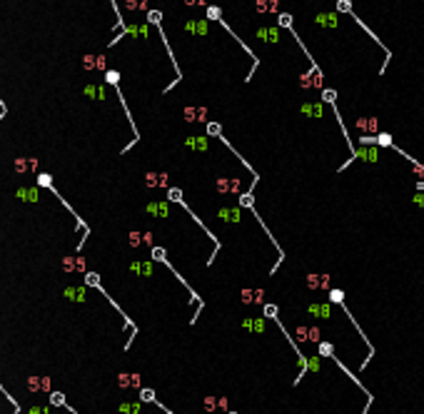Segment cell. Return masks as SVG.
<instances>
[{
    "label": "cell",
    "instance_id": "2",
    "mask_svg": "<svg viewBox=\"0 0 424 414\" xmlns=\"http://www.w3.org/2000/svg\"><path fill=\"white\" fill-rule=\"evenodd\" d=\"M354 127L359 130V135H367V132H377V130H379V120H377V117H357Z\"/></svg>",
    "mask_w": 424,
    "mask_h": 414
},
{
    "label": "cell",
    "instance_id": "1",
    "mask_svg": "<svg viewBox=\"0 0 424 414\" xmlns=\"http://www.w3.org/2000/svg\"><path fill=\"white\" fill-rule=\"evenodd\" d=\"M322 70L317 68V65H312L307 73H302V78H300V85L305 88V90H317V88H322Z\"/></svg>",
    "mask_w": 424,
    "mask_h": 414
},
{
    "label": "cell",
    "instance_id": "7",
    "mask_svg": "<svg viewBox=\"0 0 424 414\" xmlns=\"http://www.w3.org/2000/svg\"><path fill=\"white\" fill-rule=\"evenodd\" d=\"M302 115L322 117V115H324V105H322V103H305V105H302Z\"/></svg>",
    "mask_w": 424,
    "mask_h": 414
},
{
    "label": "cell",
    "instance_id": "20",
    "mask_svg": "<svg viewBox=\"0 0 424 414\" xmlns=\"http://www.w3.org/2000/svg\"><path fill=\"white\" fill-rule=\"evenodd\" d=\"M337 10L339 13H352V3L349 0H337Z\"/></svg>",
    "mask_w": 424,
    "mask_h": 414
},
{
    "label": "cell",
    "instance_id": "11",
    "mask_svg": "<svg viewBox=\"0 0 424 414\" xmlns=\"http://www.w3.org/2000/svg\"><path fill=\"white\" fill-rule=\"evenodd\" d=\"M28 387H30L33 392H40V389H48V387H50V379H48V377H30V379H28Z\"/></svg>",
    "mask_w": 424,
    "mask_h": 414
},
{
    "label": "cell",
    "instance_id": "8",
    "mask_svg": "<svg viewBox=\"0 0 424 414\" xmlns=\"http://www.w3.org/2000/svg\"><path fill=\"white\" fill-rule=\"evenodd\" d=\"M145 185H147V187H165V185H167V175L150 172V175H145Z\"/></svg>",
    "mask_w": 424,
    "mask_h": 414
},
{
    "label": "cell",
    "instance_id": "18",
    "mask_svg": "<svg viewBox=\"0 0 424 414\" xmlns=\"http://www.w3.org/2000/svg\"><path fill=\"white\" fill-rule=\"evenodd\" d=\"M357 157H362V160H369V162H374V160H377V150H372V147H369V150H359V152H357Z\"/></svg>",
    "mask_w": 424,
    "mask_h": 414
},
{
    "label": "cell",
    "instance_id": "4",
    "mask_svg": "<svg viewBox=\"0 0 424 414\" xmlns=\"http://www.w3.org/2000/svg\"><path fill=\"white\" fill-rule=\"evenodd\" d=\"M280 35H282L280 28H260L257 30V38L265 43H280Z\"/></svg>",
    "mask_w": 424,
    "mask_h": 414
},
{
    "label": "cell",
    "instance_id": "13",
    "mask_svg": "<svg viewBox=\"0 0 424 414\" xmlns=\"http://www.w3.org/2000/svg\"><path fill=\"white\" fill-rule=\"evenodd\" d=\"M120 387H137L140 384V377L137 374H120Z\"/></svg>",
    "mask_w": 424,
    "mask_h": 414
},
{
    "label": "cell",
    "instance_id": "9",
    "mask_svg": "<svg viewBox=\"0 0 424 414\" xmlns=\"http://www.w3.org/2000/svg\"><path fill=\"white\" fill-rule=\"evenodd\" d=\"M185 145L192 147V150H207V137L205 135H192V137L185 140Z\"/></svg>",
    "mask_w": 424,
    "mask_h": 414
},
{
    "label": "cell",
    "instance_id": "23",
    "mask_svg": "<svg viewBox=\"0 0 424 414\" xmlns=\"http://www.w3.org/2000/svg\"><path fill=\"white\" fill-rule=\"evenodd\" d=\"M23 167H35V160H18L15 170H23Z\"/></svg>",
    "mask_w": 424,
    "mask_h": 414
},
{
    "label": "cell",
    "instance_id": "12",
    "mask_svg": "<svg viewBox=\"0 0 424 414\" xmlns=\"http://www.w3.org/2000/svg\"><path fill=\"white\" fill-rule=\"evenodd\" d=\"M63 267L65 270H85V260L83 257H65L63 260Z\"/></svg>",
    "mask_w": 424,
    "mask_h": 414
},
{
    "label": "cell",
    "instance_id": "22",
    "mask_svg": "<svg viewBox=\"0 0 424 414\" xmlns=\"http://www.w3.org/2000/svg\"><path fill=\"white\" fill-rule=\"evenodd\" d=\"M377 142H379V145H382V147H389V145H392V137H389V135H387V132H382V135H379V137H377Z\"/></svg>",
    "mask_w": 424,
    "mask_h": 414
},
{
    "label": "cell",
    "instance_id": "15",
    "mask_svg": "<svg viewBox=\"0 0 424 414\" xmlns=\"http://www.w3.org/2000/svg\"><path fill=\"white\" fill-rule=\"evenodd\" d=\"M125 8L127 10H145L147 8V0H125Z\"/></svg>",
    "mask_w": 424,
    "mask_h": 414
},
{
    "label": "cell",
    "instance_id": "3",
    "mask_svg": "<svg viewBox=\"0 0 424 414\" xmlns=\"http://www.w3.org/2000/svg\"><path fill=\"white\" fill-rule=\"evenodd\" d=\"M182 117L187 122H205L207 120V110L205 107H185L182 110Z\"/></svg>",
    "mask_w": 424,
    "mask_h": 414
},
{
    "label": "cell",
    "instance_id": "14",
    "mask_svg": "<svg viewBox=\"0 0 424 414\" xmlns=\"http://www.w3.org/2000/svg\"><path fill=\"white\" fill-rule=\"evenodd\" d=\"M265 292H242V302L245 305H255V302H262Z\"/></svg>",
    "mask_w": 424,
    "mask_h": 414
},
{
    "label": "cell",
    "instance_id": "21",
    "mask_svg": "<svg viewBox=\"0 0 424 414\" xmlns=\"http://www.w3.org/2000/svg\"><path fill=\"white\" fill-rule=\"evenodd\" d=\"M322 100H324V103H332V105H334V100H337V93H334V90H324Z\"/></svg>",
    "mask_w": 424,
    "mask_h": 414
},
{
    "label": "cell",
    "instance_id": "29",
    "mask_svg": "<svg viewBox=\"0 0 424 414\" xmlns=\"http://www.w3.org/2000/svg\"><path fill=\"white\" fill-rule=\"evenodd\" d=\"M107 80L110 83H117V73H107Z\"/></svg>",
    "mask_w": 424,
    "mask_h": 414
},
{
    "label": "cell",
    "instance_id": "25",
    "mask_svg": "<svg viewBox=\"0 0 424 414\" xmlns=\"http://www.w3.org/2000/svg\"><path fill=\"white\" fill-rule=\"evenodd\" d=\"M290 25H292V18H290L287 13H282V15H280V28H290Z\"/></svg>",
    "mask_w": 424,
    "mask_h": 414
},
{
    "label": "cell",
    "instance_id": "19",
    "mask_svg": "<svg viewBox=\"0 0 424 414\" xmlns=\"http://www.w3.org/2000/svg\"><path fill=\"white\" fill-rule=\"evenodd\" d=\"M220 13H222V10H220L217 5H210V8H207V18H210V20H220Z\"/></svg>",
    "mask_w": 424,
    "mask_h": 414
},
{
    "label": "cell",
    "instance_id": "26",
    "mask_svg": "<svg viewBox=\"0 0 424 414\" xmlns=\"http://www.w3.org/2000/svg\"><path fill=\"white\" fill-rule=\"evenodd\" d=\"M182 3L190 8H197V5H207V0H182Z\"/></svg>",
    "mask_w": 424,
    "mask_h": 414
},
{
    "label": "cell",
    "instance_id": "5",
    "mask_svg": "<svg viewBox=\"0 0 424 414\" xmlns=\"http://www.w3.org/2000/svg\"><path fill=\"white\" fill-rule=\"evenodd\" d=\"M257 13L267 15V13H280V0H257L255 3Z\"/></svg>",
    "mask_w": 424,
    "mask_h": 414
},
{
    "label": "cell",
    "instance_id": "28",
    "mask_svg": "<svg viewBox=\"0 0 424 414\" xmlns=\"http://www.w3.org/2000/svg\"><path fill=\"white\" fill-rule=\"evenodd\" d=\"M342 300H344L342 292H332V302H342Z\"/></svg>",
    "mask_w": 424,
    "mask_h": 414
},
{
    "label": "cell",
    "instance_id": "24",
    "mask_svg": "<svg viewBox=\"0 0 424 414\" xmlns=\"http://www.w3.org/2000/svg\"><path fill=\"white\" fill-rule=\"evenodd\" d=\"M207 132H210V135H217V137H222V135H220V125H217V122H210V125H207Z\"/></svg>",
    "mask_w": 424,
    "mask_h": 414
},
{
    "label": "cell",
    "instance_id": "10",
    "mask_svg": "<svg viewBox=\"0 0 424 414\" xmlns=\"http://www.w3.org/2000/svg\"><path fill=\"white\" fill-rule=\"evenodd\" d=\"M185 30H187V33L202 35V33H207V23H205V20H187V23H185Z\"/></svg>",
    "mask_w": 424,
    "mask_h": 414
},
{
    "label": "cell",
    "instance_id": "6",
    "mask_svg": "<svg viewBox=\"0 0 424 414\" xmlns=\"http://www.w3.org/2000/svg\"><path fill=\"white\" fill-rule=\"evenodd\" d=\"M315 23L317 25H324V28H337L339 25V18L334 13H319V15H315Z\"/></svg>",
    "mask_w": 424,
    "mask_h": 414
},
{
    "label": "cell",
    "instance_id": "27",
    "mask_svg": "<svg viewBox=\"0 0 424 414\" xmlns=\"http://www.w3.org/2000/svg\"><path fill=\"white\" fill-rule=\"evenodd\" d=\"M147 15H150V23H160V13L157 10H150Z\"/></svg>",
    "mask_w": 424,
    "mask_h": 414
},
{
    "label": "cell",
    "instance_id": "17",
    "mask_svg": "<svg viewBox=\"0 0 424 414\" xmlns=\"http://www.w3.org/2000/svg\"><path fill=\"white\" fill-rule=\"evenodd\" d=\"M85 68H105V58H85Z\"/></svg>",
    "mask_w": 424,
    "mask_h": 414
},
{
    "label": "cell",
    "instance_id": "16",
    "mask_svg": "<svg viewBox=\"0 0 424 414\" xmlns=\"http://www.w3.org/2000/svg\"><path fill=\"white\" fill-rule=\"evenodd\" d=\"M217 187H220L222 192H227V190H237V187H240V182H237V180H220V182H217Z\"/></svg>",
    "mask_w": 424,
    "mask_h": 414
}]
</instances>
